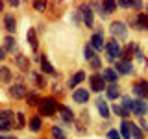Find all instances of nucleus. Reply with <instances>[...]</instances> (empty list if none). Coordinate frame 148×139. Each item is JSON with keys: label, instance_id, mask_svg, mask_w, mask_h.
Segmentation results:
<instances>
[{"label": "nucleus", "instance_id": "obj_34", "mask_svg": "<svg viewBox=\"0 0 148 139\" xmlns=\"http://www.w3.org/2000/svg\"><path fill=\"white\" fill-rule=\"evenodd\" d=\"M9 78H11V71H9L8 67H2V82H4V83H8V82H9Z\"/></svg>", "mask_w": 148, "mask_h": 139}, {"label": "nucleus", "instance_id": "obj_20", "mask_svg": "<svg viewBox=\"0 0 148 139\" xmlns=\"http://www.w3.org/2000/svg\"><path fill=\"white\" fill-rule=\"evenodd\" d=\"M83 80H85V72H83V71H78V72L71 78V80H69V87H71V89H74V87H76L78 83H82Z\"/></svg>", "mask_w": 148, "mask_h": 139}, {"label": "nucleus", "instance_id": "obj_21", "mask_svg": "<svg viewBox=\"0 0 148 139\" xmlns=\"http://www.w3.org/2000/svg\"><path fill=\"white\" fill-rule=\"evenodd\" d=\"M39 63H41V71L46 72V74H54V67H52V63L48 61V58L43 54V58H39Z\"/></svg>", "mask_w": 148, "mask_h": 139}, {"label": "nucleus", "instance_id": "obj_22", "mask_svg": "<svg viewBox=\"0 0 148 139\" xmlns=\"http://www.w3.org/2000/svg\"><path fill=\"white\" fill-rule=\"evenodd\" d=\"M130 132H132V139H143V137H145L143 128L137 126L135 122H130Z\"/></svg>", "mask_w": 148, "mask_h": 139}, {"label": "nucleus", "instance_id": "obj_35", "mask_svg": "<svg viewBox=\"0 0 148 139\" xmlns=\"http://www.w3.org/2000/svg\"><path fill=\"white\" fill-rule=\"evenodd\" d=\"M34 8L37 9V11H45V9H46V2H41V0H37V2H34Z\"/></svg>", "mask_w": 148, "mask_h": 139}, {"label": "nucleus", "instance_id": "obj_9", "mask_svg": "<svg viewBox=\"0 0 148 139\" xmlns=\"http://www.w3.org/2000/svg\"><path fill=\"white\" fill-rule=\"evenodd\" d=\"M130 24L135 30H148V15L146 13H139L135 19H130Z\"/></svg>", "mask_w": 148, "mask_h": 139}, {"label": "nucleus", "instance_id": "obj_10", "mask_svg": "<svg viewBox=\"0 0 148 139\" xmlns=\"http://www.w3.org/2000/svg\"><path fill=\"white\" fill-rule=\"evenodd\" d=\"M9 95H11L13 98H24V96H28L30 93H28L24 83H13V85L9 87Z\"/></svg>", "mask_w": 148, "mask_h": 139}, {"label": "nucleus", "instance_id": "obj_44", "mask_svg": "<svg viewBox=\"0 0 148 139\" xmlns=\"http://www.w3.org/2000/svg\"><path fill=\"white\" fill-rule=\"evenodd\" d=\"M0 139H17V137H13V136H6V133H4V136L0 137Z\"/></svg>", "mask_w": 148, "mask_h": 139}, {"label": "nucleus", "instance_id": "obj_23", "mask_svg": "<svg viewBox=\"0 0 148 139\" xmlns=\"http://www.w3.org/2000/svg\"><path fill=\"white\" fill-rule=\"evenodd\" d=\"M41 128H43V119H41L39 115H34V117L30 119V130L32 132H39Z\"/></svg>", "mask_w": 148, "mask_h": 139}, {"label": "nucleus", "instance_id": "obj_39", "mask_svg": "<svg viewBox=\"0 0 148 139\" xmlns=\"http://www.w3.org/2000/svg\"><path fill=\"white\" fill-rule=\"evenodd\" d=\"M135 56H137V59L145 61V56H143V52H141V48H139V46H135Z\"/></svg>", "mask_w": 148, "mask_h": 139}, {"label": "nucleus", "instance_id": "obj_31", "mask_svg": "<svg viewBox=\"0 0 148 139\" xmlns=\"http://www.w3.org/2000/svg\"><path fill=\"white\" fill-rule=\"evenodd\" d=\"M41 100H43V98H39V95H35V93H30L26 102H28L30 106H37V104H41Z\"/></svg>", "mask_w": 148, "mask_h": 139}, {"label": "nucleus", "instance_id": "obj_14", "mask_svg": "<svg viewBox=\"0 0 148 139\" xmlns=\"http://www.w3.org/2000/svg\"><path fill=\"white\" fill-rule=\"evenodd\" d=\"M89 89H76L72 93V100L78 102V104H85L87 100H89Z\"/></svg>", "mask_w": 148, "mask_h": 139}, {"label": "nucleus", "instance_id": "obj_15", "mask_svg": "<svg viewBox=\"0 0 148 139\" xmlns=\"http://www.w3.org/2000/svg\"><path fill=\"white\" fill-rule=\"evenodd\" d=\"M96 108H98L102 119H109V117H111V109H109V106L106 104V100L98 98V100H96Z\"/></svg>", "mask_w": 148, "mask_h": 139}, {"label": "nucleus", "instance_id": "obj_13", "mask_svg": "<svg viewBox=\"0 0 148 139\" xmlns=\"http://www.w3.org/2000/svg\"><path fill=\"white\" fill-rule=\"evenodd\" d=\"M117 6L119 4L117 2H113V0H106V2H100V15H104V17H108V15H111V13L117 9Z\"/></svg>", "mask_w": 148, "mask_h": 139}, {"label": "nucleus", "instance_id": "obj_17", "mask_svg": "<svg viewBox=\"0 0 148 139\" xmlns=\"http://www.w3.org/2000/svg\"><path fill=\"white\" fill-rule=\"evenodd\" d=\"M15 63H17V67L21 69V71H24V72L30 71V61H28V58H26V56L17 54V56H15Z\"/></svg>", "mask_w": 148, "mask_h": 139}, {"label": "nucleus", "instance_id": "obj_12", "mask_svg": "<svg viewBox=\"0 0 148 139\" xmlns=\"http://www.w3.org/2000/svg\"><path fill=\"white\" fill-rule=\"evenodd\" d=\"M115 71H117L119 74L128 76V74L133 72V63L132 61H126V59H117V67H115Z\"/></svg>", "mask_w": 148, "mask_h": 139}, {"label": "nucleus", "instance_id": "obj_16", "mask_svg": "<svg viewBox=\"0 0 148 139\" xmlns=\"http://www.w3.org/2000/svg\"><path fill=\"white\" fill-rule=\"evenodd\" d=\"M102 74H104V78H106V82H108V83H117V80H119V72L115 71V69H111V67L104 69Z\"/></svg>", "mask_w": 148, "mask_h": 139}, {"label": "nucleus", "instance_id": "obj_25", "mask_svg": "<svg viewBox=\"0 0 148 139\" xmlns=\"http://www.w3.org/2000/svg\"><path fill=\"white\" fill-rule=\"evenodd\" d=\"M120 136H122V139H132V132H130V120H122V122H120Z\"/></svg>", "mask_w": 148, "mask_h": 139}, {"label": "nucleus", "instance_id": "obj_11", "mask_svg": "<svg viewBox=\"0 0 148 139\" xmlns=\"http://www.w3.org/2000/svg\"><path fill=\"white\" fill-rule=\"evenodd\" d=\"M2 26H4V30L9 32V34H13V32L17 30V19L13 17V13H4V17H2Z\"/></svg>", "mask_w": 148, "mask_h": 139}, {"label": "nucleus", "instance_id": "obj_36", "mask_svg": "<svg viewBox=\"0 0 148 139\" xmlns=\"http://www.w3.org/2000/svg\"><path fill=\"white\" fill-rule=\"evenodd\" d=\"M108 137L109 139H122L120 132H117V130H109V132H108Z\"/></svg>", "mask_w": 148, "mask_h": 139}, {"label": "nucleus", "instance_id": "obj_24", "mask_svg": "<svg viewBox=\"0 0 148 139\" xmlns=\"http://www.w3.org/2000/svg\"><path fill=\"white\" fill-rule=\"evenodd\" d=\"M59 111H61V120L63 122H72L74 120V113L65 106H59Z\"/></svg>", "mask_w": 148, "mask_h": 139}, {"label": "nucleus", "instance_id": "obj_2", "mask_svg": "<svg viewBox=\"0 0 148 139\" xmlns=\"http://www.w3.org/2000/svg\"><path fill=\"white\" fill-rule=\"evenodd\" d=\"M59 102L54 100V96H45L43 100H41L39 104V115H43V117H52L56 111L59 109Z\"/></svg>", "mask_w": 148, "mask_h": 139}, {"label": "nucleus", "instance_id": "obj_32", "mask_svg": "<svg viewBox=\"0 0 148 139\" xmlns=\"http://www.w3.org/2000/svg\"><path fill=\"white\" fill-rule=\"evenodd\" d=\"M0 126H2V132H8V130H11V120L9 117H0Z\"/></svg>", "mask_w": 148, "mask_h": 139}, {"label": "nucleus", "instance_id": "obj_41", "mask_svg": "<svg viewBox=\"0 0 148 139\" xmlns=\"http://www.w3.org/2000/svg\"><path fill=\"white\" fill-rule=\"evenodd\" d=\"M141 128H143V132H148V124L145 119H141Z\"/></svg>", "mask_w": 148, "mask_h": 139}, {"label": "nucleus", "instance_id": "obj_8", "mask_svg": "<svg viewBox=\"0 0 148 139\" xmlns=\"http://www.w3.org/2000/svg\"><path fill=\"white\" fill-rule=\"evenodd\" d=\"M133 93H135L141 100H146L148 98V82L146 80H137L133 83Z\"/></svg>", "mask_w": 148, "mask_h": 139}, {"label": "nucleus", "instance_id": "obj_19", "mask_svg": "<svg viewBox=\"0 0 148 139\" xmlns=\"http://www.w3.org/2000/svg\"><path fill=\"white\" fill-rule=\"evenodd\" d=\"M26 39H28V43H30L32 50H37V48H39V43H37V34H35L34 28H30V30L26 32Z\"/></svg>", "mask_w": 148, "mask_h": 139}, {"label": "nucleus", "instance_id": "obj_42", "mask_svg": "<svg viewBox=\"0 0 148 139\" xmlns=\"http://www.w3.org/2000/svg\"><path fill=\"white\" fill-rule=\"evenodd\" d=\"M2 115H4V117H11L13 111H11V109H4V111H2Z\"/></svg>", "mask_w": 148, "mask_h": 139}, {"label": "nucleus", "instance_id": "obj_43", "mask_svg": "<svg viewBox=\"0 0 148 139\" xmlns=\"http://www.w3.org/2000/svg\"><path fill=\"white\" fill-rule=\"evenodd\" d=\"M6 50H4V48H0V59H6Z\"/></svg>", "mask_w": 148, "mask_h": 139}, {"label": "nucleus", "instance_id": "obj_18", "mask_svg": "<svg viewBox=\"0 0 148 139\" xmlns=\"http://www.w3.org/2000/svg\"><path fill=\"white\" fill-rule=\"evenodd\" d=\"M106 95H108V98H109V100H117L119 96H120V89H119V85H117V83H109L108 89H106Z\"/></svg>", "mask_w": 148, "mask_h": 139}, {"label": "nucleus", "instance_id": "obj_26", "mask_svg": "<svg viewBox=\"0 0 148 139\" xmlns=\"http://www.w3.org/2000/svg\"><path fill=\"white\" fill-rule=\"evenodd\" d=\"M2 48L6 50V52H13V48H15V37H4V45H2Z\"/></svg>", "mask_w": 148, "mask_h": 139}, {"label": "nucleus", "instance_id": "obj_7", "mask_svg": "<svg viewBox=\"0 0 148 139\" xmlns=\"http://www.w3.org/2000/svg\"><path fill=\"white\" fill-rule=\"evenodd\" d=\"M89 46L92 50H102V46L106 48V45H104V32L96 30L95 34L91 35V39H89Z\"/></svg>", "mask_w": 148, "mask_h": 139}, {"label": "nucleus", "instance_id": "obj_37", "mask_svg": "<svg viewBox=\"0 0 148 139\" xmlns=\"http://www.w3.org/2000/svg\"><path fill=\"white\" fill-rule=\"evenodd\" d=\"M17 122H18V128H22L26 124V119H24V113H17Z\"/></svg>", "mask_w": 148, "mask_h": 139}, {"label": "nucleus", "instance_id": "obj_4", "mask_svg": "<svg viewBox=\"0 0 148 139\" xmlns=\"http://www.w3.org/2000/svg\"><path fill=\"white\" fill-rule=\"evenodd\" d=\"M89 85H91V91L95 93H100L104 89H108V85H106V78L102 72H95L89 76Z\"/></svg>", "mask_w": 148, "mask_h": 139}, {"label": "nucleus", "instance_id": "obj_29", "mask_svg": "<svg viewBox=\"0 0 148 139\" xmlns=\"http://www.w3.org/2000/svg\"><path fill=\"white\" fill-rule=\"evenodd\" d=\"M52 137L54 139H67L63 128H59V126H52Z\"/></svg>", "mask_w": 148, "mask_h": 139}, {"label": "nucleus", "instance_id": "obj_28", "mask_svg": "<svg viewBox=\"0 0 148 139\" xmlns=\"http://www.w3.org/2000/svg\"><path fill=\"white\" fill-rule=\"evenodd\" d=\"M113 113H117L119 117H122L124 120H126V117L130 115V111H128L126 108H122V106H117V104H115V106H113Z\"/></svg>", "mask_w": 148, "mask_h": 139}, {"label": "nucleus", "instance_id": "obj_3", "mask_svg": "<svg viewBox=\"0 0 148 139\" xmlns=\"http://www.w3.org/2000/svg\"><path fill=\"white\" fill-rule=\"evenodd\" d=\"M120 56H122V48H120V43L117 39H111L106 43V58H108V61H115V59H120Z\"/></svg>", "mask_w": 148, "mask_h": 139}, {"label": "nucleus", "instance_id": "obj_38", "mask_svg": "<svg viewBox=\"0 0 148 139\" xmlns=\"http://www.w3.org/2000/svg\"><path fill=\"white\" fill-rule=\"evenodd\" d=\"M100 65H102L100 58H95V59H92V61H91V67H92V69H100Z\"/></svg>", "mask_w": 148, "mask_h": 139}, {"label": "nucleus", "instance_id": "obj_40", "mask_svg": "<svg viewBox=\"0 0 148 139\" xmlns=\"http://www.w3.org/2000/svg\"><path fill=\"white\" fill-rule=\"evenodd\" d=\"M120 8H126V9H130V8H133V2H117Z\"/></svg>", "mask_w": 148, "mask_h": 139}, {"label": "nucleus", "instance_id": "obj_5", "mask_svg": "<svg viewBox=\"0 0 148 139\" xmlns=\"http://www.w3.org/2000/svg\"><path fill=\"white\" fill-rule=\"evenodd\" d=\"M109 32H111V35H113V39H126L128 37V26L124 24L122 21H115L113 24L109 26Z\"/></svg>", "mask_w": 148, "mask_h": 139}, {"label": "nucleus", "instance_id": "obj_6", "mask_svg": "<svg viewBox=\"0 0 148 139\" xmlns=\"http://www.w3.org/2000/svg\"><path fill=\"white\" fill-rule=\"evenodd\" d=\"M80 15H82V21L87 28H92L95 26V13H92V8L89 4H83L82 9H80Z\"/></svg>", "mask_w": 148, "mask_h": 139}, {"label": "nucleus", "instance_id": "obj_30", "mask_svg": "<svg viewBox=\"0 0 148 139\" xmlns=\"http://www.w3.org/2000/svg\"><path fill=\"white\" fill-rule=\"evenodd\" d=\"M32 80L35 82V85H37V87H45V85H46L45 78L41 76V74H37V72H32Z\"/></svg>", "mask_w": 148, "mask_h": 139}, {"label": "nucleus", "instance_id": "obj_33", "mask_svg": "<svg viewBox=\"0 0 148 139\" xmlns=\"http://www.w3.org/2000/svg\"><path fill=\"white\" fill-rule=\"evenodd\" d=\"M83 56H85V59H89V61H92V59L96 58V56H95V50H92L89 45H85V48H83Z\"/></svg>", "mask_w": 148, "mask_h": 139}, {"label": "nucleus", "instance_id": "obj_27", "mask_svg": "<svg viewBox=\"0 0 148 139\" xmlns=\"http://www.w3.org/2000/svg\"><path fill=\"white\" fill-rule=\"evenodd\" d=\"M133 50H135V45H132V43H130V45L126 46V48L122 50V56H120V59H126V61H132V59H130V56H132V52H133Z\"/></svg>", "mask_w": 148, "mask_h": 139}, {"label": "nucleus", "instance_id": "obj_1", "mask_svg": "<svg viewBox=\"0 0 148 139\" xmlns=\"http://www.w3.org/2000/svg\"><path fill=\"white\" fill-rule=\"evenodd\" d=\"M122 108H126L130 113H133V115H137V117H145L146 115V111H148V104H146V100H141V98H130V96H124L122 98Z\"/></svg>", "mask_w": 148, "mask_h": 139}]
</instances>
